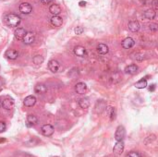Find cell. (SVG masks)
<instances>
[{
    "label": "cell",
    "mask_w": 158,
    "mask_h": 157,
    "mask_svg": "<svg viewBox=\"0 0 158 157\" xmlns=\"http://www.w3.org/2000/svg\"><path fill=\"white\" fill-rule=\"evenodd\" d=\"M26 32H27L25 30V29H23V28H17L15 30V32H14V36H15V38L17 39V40H22L24 35L26 34Z\"/></svg>",
    "instance_id": "14"
},
{
    "label": "cell",
    "mask_w": 158,
    "mask_h": 157,
    "mask_svg": "<svg viewBox=\"0 0 158 157\" xmlns=\"http://www.w3.org/2000/svg\"><path fill=\"white\" fill-rule=\"evenodd\" d=\"M35 103H36V98H35V96H33V95H29V96L26 97L23 101V104L27 107L33 106Z\"/></svg>",
    "instance_id": "12"
},
{
    "label": "cell",
    "mask_w": 158,
    "mask_h": 157,
    "mask_svg": "<svg viewBox=\"0 0 158 157\" xmlns=\"http://www.w3.org/2000/svg\"><path fill=\"white\" fill-rule=\"evenodd\" d=\"M27 125L28 127H31V126H34L38 123V118L34 115H29L27 116Z\"/></svg>",
    "instance_id": "23"
},
{
    "label": "cell",
    "mask_w": 158,
    "mask_h": 157,
    "mask_svg": "<svg viewBox=\"0 0 158 157\" xmlns=\"http://www.w3.org/2000/svg\"><path fill=\"white\" fill-rule=\"evenodd\" d=\"M108 46L106 45H104V43H99V45H97V52L99 55H106L108 53Z\"/></svg>",
    "instance_id": "19"
},
{
    "label": "cell",
    "mask_w": 158,
    "mask_h": 157,
    "mask_svg": "<svg viewBox=\"0 0 158 157\" xmlns=\"http://www.w3.org/2000/svg\"><path fill=\"white\" fill-rule=\"evenodd\" d=\"M105 112L108 115V116L110 117L111 120H114L116 118V109L113 106H106L105 107Z\"/></svg>",
    "instance_id": "22"
},
{
    "label": "cell",
    "mask_w": 158,
    "mask_h": 157,
    "mask_svg": "<svg viewBox=\"0 0 158 157\" xmlns=\"http://www.w3.org/2000/svg\"><path fill=\"white\" fill-rule=\"evenodd\" d=\"M124 148H125V145H124V142H123V141H117L116 144L114 145L113 152L116 155H120L122 152H124Z\"/></svg>",
    "instance_id": "6"
},
{
    "label": "cell",
    "mask_w": 158,
    "mask_h": 157,
    "mask_svg": "<svg viewBox=\"0 0 158 157\" xmlns=\"http://www.w3.org/2000/svg\"><path fill=\"white\" fill-rule=\"evenodd\" d=\"M40 1L43 3V4H45V5H47V4H49L52 0H40Z\"/></svg>",
    "instance_id": "34"
},
{
    "label": "cell",
    "mask_w": 158,
    "mask_h": 157,
    "mask_svg": "<svg viewBox=\"0 0 158 157\" xmlns=\"http://www.w3.org/2000/svg\"><path fill=\"white\" fill-rule=\"evenodd\" d=\"M48 68L53 73H58L61 69V64L58 60H51L48 63Z\"/></svg>",
    "instance_id": "4"
},
{
    "label": "cell",
    "mask_w": 158,
    "mask_h": 157,
    "mask_svg": "<svg viewBox=\"0 0 158 157\" xmlns=\"http://www.w3.org/2000/svg\"><path fill=\"white\" fill-rule=\"evenodd\" d=\"M157 1H158V0H153V8H155L153 10H157V8H158Z\"/></svg>",
    "instance_id": "33"
},
{
    "label": "cell",
    "mask_w": 158,
    "mask_h": 157,
    "mask_svg": "<svg viewBox=\"0 0 158 157\" xmlns=\"http://www.w3.org/2000/svg\"><path fill=\"white\" fill-rule=\"evenodd\" d=\"M54 131H55V129L50 124L43 125V127H42V129H41L42 134L43 135V136H45V137H50V136H52L53 133H54Z\"/></svg>",
    "instance_id": "3"
},
{
    "label": "cell",
    "mask_w": 158,
    "mask_h": 157,
    "mask_svg": "<svg viewBox=\"0 0 158 157\" xmlns=\"http://www.w3.org/2000/svg\"><path fill=\"white\" fill-rule=\"evenodd\" d=\"M155 16H156V12L153 9H148L144 12V17H145L147 20H153L155 18Z\"/></svg>",
    "instance_id": "25"
},
{
    "label": "cell",
    "mask_w": 158,
    "mask_h": 157,
    "mask_svg": "<svg viewBox=\"0 0 158 157\" xmlns=\"http://www.w3.org/2000/svg\"><path fill=\"white\" fill-rule=\"evenodd\" d=\"M20 11L24 15L30 14V13L33 11V7L30 3H27V2L21 3L20 5Z\"/></svg>",
    "instance_id": "5"
},
{
    "label": "cell",
    "mask_w": 158,
    "mask_h": 157,
    "mask_svg": "<svg viewBox=\"0 0 158 157\" xmlns=\"http://www.w3.org/2000/svg\"><path fill=\"white\" fill-rule=\"evenodd\" d=\"M126 136V129L123 126H118L117 128L116 133H115V139L117 141H121L125 139Z\"/></svg>",
    "instance_id": "2"
},
{
    "label": "cell",
    "mask_w": 158,
    "mask_h": 157,
    "mask_svg": "<svg viewBox=\"0 0 158 157\" xmlns=\"http://www.w3.org/2000/svg\"><path fill=\"white\" fill-rule=\"evenodd\" d=\"M79 106H81V108L82 109H87L89 108L90 106V101L88 98H81L80 99V101H79Z\"/></svg>",
    "instance_id": "24"
},
{
    "label": "cell",
    "mask_w": 158,
    "mask_h": 157,
    "mask_svg": "<svg viewBox=\"0 0 158 157\" xmlns=\"http://www.w3.org/2000/svg\"><path fill=\"white\" fill-rule=\"evenodd\" d=\"M138 70V66L135 64H132V65H130V66L126 67L125 68V73L126 74H130V75H133Z\"/></svg>",
    "instance_id": "21"
},
{
    "label": "cell",
    "mask_w": 158,
    "mask_h": 157,
    "mask_svg": "<svg viewBox=\"0 0 158 157\" xmlns=\"http://www.w3.org/2000/svg\"><path fill=\"white\" fill-rule=\"evenodd\" d=\"M6 129H7V126H6V124H5V122L0 121V133L5 131Z\"/></svg>",
    "instance_id": "31"
},
{
    "label": "cell",
    "mask_w": 158,
    "mask_h": 157,
    "mask_svg": "<svg viewBox=\"0 0 158 157\" xmlns=\"http://www.w3.org/2000/svg\"><path fill=\"white\" fill-rule=\"evenodd\" d=\"M43 58L42 55H35L34 58H33V62L35 64V65H41V64H43Z\"/></svg>",
    "instance_id": "27"
},
{
    "label": "cell",
    "mask_w": 158,
    "mask_h": 157,
    "mask_svg": "<svg viewBox=\"0 0 158 157\" xmlns=\"http://www.w3.org/2000/svg\"><path fill=\"white\" fill-rule=\"evenodd\" d=\"M6 56L8 58V59H11V60H15L18 56H19V53H18V51L15 50V49H9L6 52Z\"/></svg>",
    "instance_id": "18"
},
{
    "label": "cell",
    "mask_w": 158,
    "mask_h": 157,
    "mask_svg": "<svg viewBox=\"0 0 158 157\" xmlns=\"http://www.w3.org/2000/svg\"><path fill=\"white\" fill-rule=\"evenodd\" d=\"M0 106H2V101H1V98H0Z\"/></svg>",
    "instance_id": "37"
},
{
    "label": "cell",
    "mask_w": 158,
    "mask_h": 157,
    "mask_svg": "<svg viewBox=\"0 0 158 157\" xmlns=\"http://www.w3.org/2000/svg\"><path fill=\"white\" fill-rule=\"evenodd\" d=\"M135 58L137 59V60H139V61H142L145 58H144V55H142V54H137V55H135Z\"/></svg>",
    "instance_id": "32"
},
{
    "label": "cell",
    "mask_w": 158,
    "mask_h": 157,
    "mask_svg": "<svg viewBox=\"0 0 158 157\" xmlns=\"http://www.w3.org/2000/svg\"><path fill=\"white\" fill-rule=\"evenodd\" d=\"M105 107H106V104H105V102L103 101V100H99L95 104V111L97 112L98 114H101L104 110H105Z\"/></svg>",
    "instance_id": "15"
},
{
    "label": "cell",
    "mask_w": 158,
    "mask_h": 157,
    "mask_svg": "<svg viewBox=\"0 0 158 157\" xmlns=\"http://www.w3.org/2000/svg\"><path fill=\"white\" fill-rule=\"evenodd\" d=\"M129 29L133 32H137L140 29V25L137 20H131L129 22Z\"/></svg>",
    "instance_id": "17"
},
{
    "label": "cell",
    "mask_w": 158,
    "mask_h": 157,
    "mask_svg": "<svg viewBox=\"0 0 158 157\" xmlns=\"http://www.w3.org/2000/svg\"><path fill=\"white\" fill-rule=\"evenodd\" d=\"M49 11H50V13L53 16H58V15H59L61 13L62 9H61V7H60L59 5H58V4H54V5L50 6Z\"/></svg>",
    "instance_id": "16"
},
{
    "label": "cell",
    "mask_w": 158,
    "mask_h": 157,
    "mask_svg": "<svg viewBox=\"0 0 158 157\" xmlns=\"http://www.w3.org/2000/svg\"><path fill=\"white\" fill-rule=\"evenodd\" d=\"M137 89H144L147 87V81L145 78H142V80H140L139 81H137L134 85Z\"/></svg>",
    "instance_id": "26"
},
{
    "label": "cell",
    "mask_w": 158,
    "mask_h": 157,
    "mask_svg": "<svg viewBox=\"0 0 158 157\" xmlns=\"http://www.w3.org/2000/svg\"><path fill=\"white\" fill-rule=\"evenodd\" d=\"M157 29H158V26L156 23H151L149 25V30H150L152 32H156Z\"/></svg>",
    "instance_id": "28"
},
{
    "label": "cell",
    "mask_w": 158,
    "mask_h": 157,
    "mask_svg": "<svg viewBox=\"0 0 158 157\" xmlns=\"http://www.w3.org/2000/svg\"><path fill=\"white\" fill-rule=\"evenodd\" d=\"M74 54L77 56H80V58H84L86 55V49L85 47H83L81 45H77L74 47Z\"/></svg>",
    "instance_id": "10"
},
{
    "label": "cell",
    "mask_w": 158,
    "mask_h": 157,
    "mask_svg": "<svg viewBox=\"0 0 158 157\" xmlns=\"http://www.w3.org/2000/svg\"><path fill=\"white\" fill-rule=\"evenodd\" d=\"M155 85H152L151 87H150V88H149V90H150V91H155Z\"/></svg>",
    "instance_id": "36"
},
{
    "label": "cell",
    "mask_w": 158,
    "mask_h": 157,
    "mask_svg": "<svg viewBox=\"0 0 158 157\" xmlns=\"http://www.w3.org/2000/svg\"><path fill=\"white\" fill-rule=\"evenodd\" d=\"M135 45V41L131 37H128L123 40L122 42V47L125 49H130Z\"/></svg>",
    "instance_id": "9"
},
{
    "label": "cell",
    "mask_w": 158,
    "mask_h": 157,
    "mask_svg": "<svg viewBox=\"0 0 158 157\" xmlns=\"http://www.w3.org/2000/svg\"><path fill=\"white\" fill-rule=\"evenodd\" d=\"M5 20H6V23L9 26V27H18L21 21L20 16H18L16 14H12V13L6 16Z\"/></svg>",
    "instance_id": "1"
},
{
    "label": "cell",
    "mask_w": 158,
    "mask_h": 157,
    "mask_svg": "<svg viewBox=\"0 0 158 157\" xmlns=\"http://www.w3.org/2000/svg\"><path fill=\"white\" fill-rule=\"evenodd\" d=\"M75 91L78 94H84L87 91V86L84 82H79L75 85Z\"/></svg>",
    "instance_id": "11"
},
{
    "label": "cell",
    "mask_w": 158,
    "mask_h": 157,
    "mask_svg": "<svg viewBox=\"0 0 158 157\" xmlns=\"http://www.w3.org/2000/svg\"><path fill=\"white\" fill-rule=\"evenodd\" d=\"M51 24L55 27H60L63 24V19L61 18L59 15L58 16H53L51 19Z\"/></svg>",
    "instance_id": "13"
},
{
    "label": "cell",
    "mask_w": 158,
    "mask_h": 157,
    "mask_svg": "<svg viewBox=\"0 0 158 157\" xmlns=\"http://www.w3.org/2000/svg\"><path fill=\"white\" fill-rule=\"evenodd\" d=\"M83 28L81 27V26H79V27H76L75 29H74V32H75V33L77 34V35H80V34H81L83 32Z\"/></svg>",
    "instance_id": "30"
},
{
    "label": "cell",
    "mask_w": 158,
    "mask_h": 157,
    "mask_svg": "<svg viewBox=\"0 0 158 157\" xmlns=\"http://www.w3.org/2000/svg\"><path fill=\"white\" fill-rule=\"evenodd\" d=\"M34 40H35V35H34V33L32 32H26V34L22 39V41H23V43H25V45H32V43L34 42Z\"/></svg>",
    "instance_id": "8"
},
{
    "label": "cell",
    "mask_w": 158,
    "mask_h": 157,
    "mask_svg": "<svg viewBox=\"0 0 158 157\" xmlns=\"http://www.w3.org/2000/svg\"><path fill=\"white\" fill-rule=\"evenodd\" d=\"M14 104H15L14 100L9 97H7L2 101V106L3 108H5L6 110H10V109H12L14 107Z\"/></svg>",
    "instance_id": "7"
},
{
    "label": "cell",
    "mask_w": 158,
    "mask_h": 157,
    "mask_svg": "<svg viewBox=\"0 0 158 157\" xmlns=\"http://www.w3.org/2000/svg\"><path fill=\"white\" fill-rule=\"evenodd\" d=\"M34 91L38 94H45L47 93V87L45 84H37L35 86Z\"/></svg>",
    "instance_id": "20"
},
{
    "label": "cell",
    "mask_w": 158,
    "mask_h": 157,
    "mask_svg": "<svg viewBox=\"0 0 158 157\" xmlns=\"http://www.w3.org/2000/svg\"><path fill=\"white\" fill-rule=\"evenodd\" d=\"M79 5H80L81 7H84L86 5V2L85 1H81L80 3H79Z\"/></svg>",
    "instance_id": "35"
},
{
    "label": "cell",
    "mask_w": 158,
    "mask_h": 157,
    "mask_svg": "<svg viewBox=\"0 0 158 157\" xmlns=\"http://www.w3.org/2000/svg\"><path fill=\"white\" fill-rule=\"evenodd\" d=\"M126 157H140V154H139L138 152L131 151V152H130L129 154L126 155Z\"/></svg>",
    "instance_id": "29"
}]
</instances>
